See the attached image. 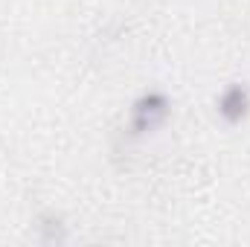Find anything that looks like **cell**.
Here are the masks:
<instances>
[{"label":"cell","instance_id":"2","mask_svg":"<svg viewBox=\"0 0 250 247\" xmlns=\"http://www.w3.org/2000/svg\"><path fill=\"white\" fill-rule=\"evenodd\" d=\"M215 114L224 125H242L250 117V87L245 82H230L215 96Z\"/></svg>","mask_w":250,"mask_h":247},{"label":"cell","instance_id":"1","mask_svg":"<svg viewBox=\"0 0 250 247\" xmlns=\"http://www.w3.org/2000/svg\"><path fill=\"white\" fill-rule=\"evenodd\" d=\"M169 117H172V99H169V93L160 90V87H146L128 105V123H125L128 137L131 140L151 137V134H157L163 125L169 123Z\"/></svg>","mask_w":250,"mask_h":247}]
</instances>
